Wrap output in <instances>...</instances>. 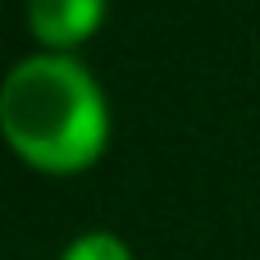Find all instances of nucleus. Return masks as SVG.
Returning a JSON list of instances; mask_svg holds the SVG:
<instances>
[{
    "mask_svg": "<svg viewBox=\"0 0 260 260\" xmlns=\"http://www.w3.org/2000/svg\"><path fill=\"white\" fill-rule=\"evenodd\" d=\"M0 133L37 174H82L110 146V105L73 55L37 50L0 82Z\"/></svg>",
    "mask_w": 260,
    "mask_h": 260,
    "instance_id": "f257e3e1",
    "label": "nucleus"
},
{
    "mask_svg": "<svg viewBox=\"0 0 260 260\" xmlns=\"http://www.w3.org/2000/svg\"><path fill=\"white\" fill-rule=\"evenodd\" d=\"M105 9H110V0H27L23 18H27V32L41 50L73 55L78 46H87L101 32Z\"/></svg>",
    "mask_w": 260,
    "mask_h": 260,
    "instance_id": "f03ea898",
    "label": "nucleus"
},
{
    "mask_svg": "<svg viewBox=\"0 0 260 260\" xmlns=\"http://www.w3.org/2000/svg\"><path fill=\"white\" fill-rule=\"evenodd\" d=\"M59 260H133V251H128L123 238H114V233H105V229H91V233H78V238L64 247Z\"/></svg>",
    "mask_w": 260,
    "mask_h": 260,
    "instance_id": "7ed1b4c3",
    "label": "nucleus"
}]
</instances>
